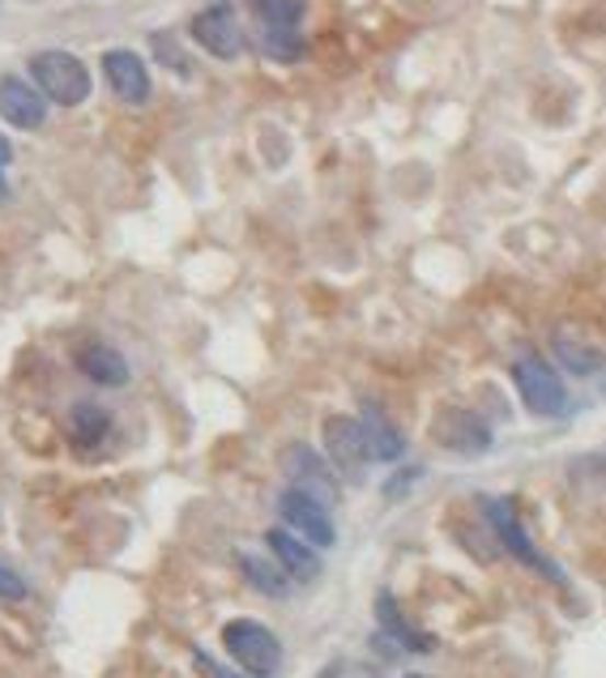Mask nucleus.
<instances>
[{"label":"nucleus","instance_id":"8","mask_svg":"<svg viewBox=\"0 0 606 678\" xmlns=\"http://www.w3.org/2000/svg\"><path fill=\"white\" fill-rule=\"evenodd\" d=\"M283 470L295 491L321 499L324 508L338 499V474H333V466H329L324 457H317L308 444H290V448H283Z\"/></svg>","mask_w":606,"mask_h":678},{"label":"nucleus","instance_id":"6","mask_svg":"<svg viewBox=\"0 0 606 678\" xmlns=\"http://www.w3.org/2000/svg\"><path fill=\"white\" fill-rule=\"evenodd\" d=\"M324 457H329V466L338 474H346V479L355 482L364 479L367 461H371V448H367L359 418H351V414L324 418Z\"/></svg>","mask_w":606,"mask_h":678},{"label":"nucleus","instance_id":"4","mask_svg":"<svg viewBox=\"0 0 606 678\" xmlns=\"http://www.w3.org/2000/svg\"><path fill=\"white\" fill-rule=\"evenodd\" d=\"M513 380H517V393L526 401L529 414L538 418H556L568 410V393H564V380L551 371V363L542 359H517L513 363Z\"/></svg>","mask_w":606,"mask_h":678},{"label":"nucleus","instance_id":"22","mask_svg":"<svg viewBox=\"0 0 606 678\" xmlns=\"http://www.w3.org/2000/svg\"><path fill=\"white\" fill-rule=\"evenodd\" d=\"M193 662H197V675H205V678H243V675H231L227 666H218V662H214L209 653H202V648L193 653Z\"/></svg>","mask_w":606,"mask_h":678},{"label":"nucleus","instance_id":"12","mask_svg":"<svg viewBox=\"0 0 606 678\" xmlns=\"http://www.w3.org/2000/svg\"><path fill=\"white\" fill-rule=\"evenodd\" d=\"M265 547L274 551L278 567H283L290 581H317V576H321V559L312 551V542H304L299 533H290V529H270V533H265Z\"/></svg>","mask_w":606,"mask_h":678},{"label":"nucleus","instance_id":"10","mask_svg":"<svg viewBox=\"0 0 606 678\" xmlns=\"http://www.w3.org/2000/svg\"><path fill=\"white\" fill-rule=\"evenodd\" d=\"M483 513H487V520H491V529L500 533V542H504L508 555H517L526 567H538V572H547L551 581H560V572L534 551V542L526 538V529H522V520H517L508 499H483Z\"/></svg>","mask_w":606,"mask_h":678},{"label":"nucleus","instance_id":"7","mask_svg":"<svg viewBox=\"0 0 606 678\" xmlns=\"http://www.w3.org/2000/svg\"><path fill=\"white\" fill-rule=\"evenodd\" d=\"M193 39L218 60H236L243 51V26L236 18V4H227V0L205 4L202 13L193 18Z\"/></svg>","mask_w":606,"mask_h":678},{"label":"nucleus","instance_id":"15","mask_svg":"<svg viewBox=\"0 0 606 678\" xmlns=\"http://www.w3.org/2000/svg\"><path fill=\"white\" fill-rule=\"evenodd\" d=\"M78 367H81V376H90L94 384H107V389L128 384V363L121 359V351H112V346H103V342L81 346Z\"/></svg>","mask_w":606,"mask_h":678},{"label":"nucleus","instance_id":"20","mask_svg":"<svg viewBox=\"0 0 606 678\" xmlns=\"http://www.w3.org/2000/svg\"><path fill=\"white\" fill-rule=\"evenodd\" d=\"M155 51H159V60L171 73H188V60H184V51L171 43V35H155Z\"/></svg>","mask_w":606,"mask_h":678},{"label":"nucleus","instance_id":"17","mask_svg":"<svg viewBox=\"0 0 606 678\" xmlns=\"http://www.w3.org/2000/svg\"><path fill=\"white\" fill-rule=\"evenodd\" d=\"M69 432H73L78 448H99L107 439V432H112V418H107V410L81 401V405H73V414H69Z\"/></svg>","mask_w":606,"mask_h":678},{"label":"nucleus","instance_id":"21","mask_svg":"<svg viewBox=\"0 0 606 678\" xmlns=\"http://www.w3.org/2000/svg\"><path fill=\"white\" fill-rule=\"evenodd\" d=\"M0 598H4V601H22V598H26V581H22V576H18V572H13L4 559H0Z\"/></svg>","mask_w":606,"mask_h":678},{"label":"nucleus","instance_id":"18","mask_svg":"<svg viewBox=\"0 0 606 678\" xmlns=\"http://www.w3.org/2000/svg\"><path fill=\"white\" fill-rule=\"evenodd\" d=\"M556 355H560V363H564L572 376H590V371L603 367V355H598L590 342H581L576 333H568V329L556 333Z\"/></svg>","mask_w":606,"mask_h":678},{"label":"nucleus","instance_id":"16","mask_svg":"<svg viewBox=\"0 0 606 678\" xmlns=\"http://www.w3.org/2000/svg\"><path fill=\"white\" fill-rule=\"evenodd\" d=\"M376 619H380L385 636H393L402 648H410V653H427V648H432V636H419V632L405 623V614L398 610V601L389 598V594L376 598Z\"/></svg>","mask_w":606,"mask_h":678},{"label":"nucleus","instance_id":"23","mask_svg":"<svg viewBox=\"0 0 606 678\" xmlns=\"http://www.w3.org/2000/svg\"><path fill=\"white\" fill-rule=\"evenodd\" d=\"M9 154H13V150H9V141L0 137V162H9Z\"/></svg>","mask_w":606,"mask_h":678},{"label":"nucleus","instance_id":"14","mask_svg":"<svg viewBox=\"0 0 606 678\" xmlns=\"http://www.w3.org/2000/svg\"><path fill=\"white\" fill-rule=\"evenodd\" d=\"M359 427H364V439L376 461H398L405 452L402 432L389 423V414H385L376 401H364V405H359Z\"/></svg>","mask_w":606,"mask_h":678},{"label":"nucleus","instance_id":"9","mask_svg":"<svg viewBox=\"0 0 606 678\" xmlns=\"http://www.w3.org/2000/svg\"><path fill=\"white\" fill-rule=\"evenodd\" d=\"M278 513H283L286 529L299 533L304 542H312V547H333L338 542V529H333L329 508H324L321 499H312V495H304V491L290 486V491L278 495Z\"/></svg>","mask_w":606,"mask_h":678},{"label":"nucleus","instance_id":"13","mask_svg":"<svg viewBox=\"0 0 606 678\" xmlns=\"http://www.w3.org/2000/svg\"><path fill=\"white\" fill-rule=\"evenodd\" d=\"M0 120H9L13 128H39L47 120L43 94L22 78H0Z\"/></svg>","mask_w":606,"mask_h":678},{"label":"nucleus","instance_id":"1","mask_svg":"<svg viewBox=\"0 0 606 678\" xmlns=\"http://www.w3.org/2000/svg\"><path fill=\"white\" fill-rule=\"evenodd\" d=\"M222 648L231 653V662L248 678H270L278 675V666H283V644L256 619H231L222 628Z\"/></svg>","mask_w":606,"mask_h":678},{"label":"nucleus","instance_id":"5","mask_svg":"<svg viewBox=\"0 0 606 678\" xmlns=\"http://www.w3.org/2000/svg\"><path fill=\"white\" fill-rule=\"evenodd\" d=\"M432 439L448 448V452H461V457H479L491 448V427L474 410L466 405H441L432 414Z\"/></svg>","mask_w":606,"mask_h":678},{"label":"nucleus","instance_id":"24","mask_svg":"<svg viewBox=\"0 0 606 678\" xmlns=\"http://www.w3.org/2000/svg\"><path fill=\"white\" fill-rule=\"evenodd\" d=\"M0 166H4V162H0ZM0 197H4V171H0Z\"/></svg>","mask_w":606,"mask_h":678},{"label":"nucleus","instance_id":"25","mask_svg":"<svg viewBox=\"0 0 606 678\" xmlns=\"http://www.w3.org/2000/svg\"><path fill=\"white\" fill-rule=\"evenodd\" d=\"M410 678H423V675H410Z\"/></svg>","mask_w":606,"mask_h":678},{"label":"nucleus","instance_id":"11","mask_svg":"<svg viewBox=\"0 0 606 678\" xmlns=\"http://www.w3.org/2000/svg\"><path fill=\"white\" fill-rule=\"evenodd\" d=\"M103 78H107V85L116 90V99L133 103V107L150 99V73H146V60H141L137 51H128V47H112V51H103Z\"/></svg>","mask_w":606,"mask_h":678},{"label":"nucleus","instance_id":"2","mask_svg":"<svg viewBox=\"0 0 606 678\" xmlns=\"http://www.w3.org/2000/svg\"><path fill=\"white\" fill-rule=\"evenodd\" d=\"M31 78H35V90L43 99H52L60 107H78V103L90 99V69L81 65L73 51L52 47V51L31 56Z\"/></svg>","mask_w":606,"mask_h":678},{"label":"nucleus","instance_id":"19","mask_svg":"<svg viewBox=\"0 0 606 678\" xmlns=\"http://www.w3.org/2000/svg\"><path fill=\"white\" fill-rule=\"evenodd\" d=\"M240 567H243V576H248V581H252L261 594H270V598H283V594H286V581H290V576H286L283 567H278V559L270 563V559L248 555V551H243Z\"/></svg>","mask_w":606,"mask_h":678},{"label":"nucleus","instance_id":"3","mask_svg":"<svg viewBox=\"0 0 606 678\" xmlns=\"http://www.w3.org/2000/svg\"><path fill=\"white\" fill-rule=\"evenodd\" d=\"M256 26H261V47L274 60H295L304 51L299 39V18H304V0H252Z\"/></svg>","mask_w":606,"mask_h":678}]
</instances>
